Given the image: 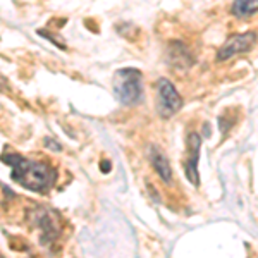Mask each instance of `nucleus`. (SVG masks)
I'll use <instances>...</instances> for the list:
<instances>
[{
    "mask_svg": "<svg viewBox=\"0 0 258 258\" xmlns=\"http://www.w3.org/2000/svg\"><path fill=\"white\" fill-rule=\"evenodd\" d=\"M114 91L124 105H135L141 98V73L138 69H120L114 76Z\"/></svg>",
    "mask_w": 258,
    "mask_h": 258,
    "instance_id": "nucleus-2",
    "label": "nucleus"
},
{
    "mask_svg": "<svg viewBox=\"0 0 258 258\" xmlns=\"http://www.w3.org/2000/svg\"><path fill=\"white\" fill-rule=\"evenodd\" d=\"M157 97H159V112L162 117H170L182 107V98L167 80L157 81Z\"/></svg>",
    "mask_w": 258,
    "mask_h": 258,
    "instance_id": "nucleus-3",
    "label": "nucleus"
},
{
    "mask_svg": "<svg viewBox=\"0 0 258 258\" xmlns=\"http://www.w3.org/2000/svg\"><path fill=\"white\" fill-rule=\"evenodd\" d=\"M152 164L153 167H155V170L159 172V176L164 179V181H170V165L167 159H165V155L162 152H159V150L153 148L152 150Z\"/></svg>",
    "mask_w": 258,
    "mask_h": 258,
    "instance_id": "nucleus-7",
    "label": "nucleus"
},
{
    "mask_svg": "<svg viewBox=\"0 0 258 258\" xmlns=\"http://www.w3.org/2000/svg\"><path fill=\"white\" fill-rule=\"evenodd\" d=\"M255 41H256L255 33H243V35L231 36V38L220 47L219 53H217V59L227 60V59H231V57L238 55V53L248 52V50L255 45Z\"/></svg>",
    "mask_w": 258,
    "mask_h": 258,
    "instance_id": "nucleus-4",
    "label": "nucleus"
},
{
    "mask_svg": "<svg viewBox=\"0 0 258 258\" xmlns=\"http://www.w3.org/2000/svg\"><path fill=\"white\" fill-rule=\"evenodd\" d=\"M2 159L6 164L11 165V177L23 188L43 193V191L52 188L55 182V170L43 162L24 159L18 153H9V155H4Z\"/></svg>",
    "mask_w": 258,
    "mask_h": 258,
    "instance_id": "nucleus-1",
    "label": "nucleus"
},
{
    "mask_svg": "<svg viewBox=\"0 0 258 258\" xmlns=\"http://www.w3.org/2000/svg\"><path fill=\"white\" fill-rule=\"evenodd\" d=\"M231 11L238 18H249L258 12V0H234Z\"/></svg>",
    "mask_w": 258,
    "mask_h": 258,
    "instance_id": "nucleus-6",
    "label": "nucleus"
},
{
    "mask_svg": "<svg viewBox=\"0 0 258 258\" xmlns=\"http://www.w3.org/2000/svg\"><path fill=\"white\" fill-rule=\"evenodd\" d=\"M200 136L191 133L188 140V162H186V176L193 184H198V157H200Z\"/></svg>",
    "mask_w": 258,
    "mask_h": 258,
    "instance_id": "nucleus-5",
    "label": "nucleus"
}]
</instances>
